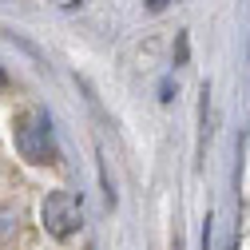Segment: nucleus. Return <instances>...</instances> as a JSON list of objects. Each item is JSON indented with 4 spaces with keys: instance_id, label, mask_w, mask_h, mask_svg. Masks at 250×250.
<instances>
[{
    "instance_id": "2",
    "label": "nucleus",
    "mask_w": 250,
    "mask_h": 250,
    "mask_svg": "<svg viewBox=\"0 0 250 250\" xmlns=\"http://www.w3.org/2000/svg\"><path fill=\"white\" fill-rule=\"evenodd\" d=\"M40 218H44V230L52 238H72L80 227H83V210H80V199L72 191H52L40 207Z\"/></svg>"
},
{
    "instance_id": "1",
    "label": "nucleus",
    "mask_w": 250,
    "mask_h": 250,
    "mask_svg": "<svg viewBox=\"0 0 250 250\" xmlns=\"http://www.w3.org/2000/svg\"><path fill=\"white\" fill-rule=\"evenodd\" d=\"M16 151L24 155L28 163H36V167H44V163L56 159V139H52V119H48V111L32 107V111H24V115L16 119Z\"/></svg>"
},
{
    "instance_id": "4",
    "label": "nucleus",
    "mask_w": 250,
    "mask_h": 250,
    "mask_svg": "<svg viewBox=\"0 0 250 250\" xmlns=\"http://www.w3.org/2000/svg\"><path fill=\"white\" fill-rule=\"evenodd\" d=\"M4 87H8V72H4V68H0V91H4Z\"/></svg>"
},
{
    "instance_id": "3",
    "label": "nucleus",
    "mask_w": 250,
    "mask_h": 250,
    "mask_svg": "<svg viewBox=\"0 0 250 250\" xmlns=\"http://www.w3.org/2000/svg\"><path fill=\"white\" fill-rule=\"evenodd\" d=\"M167 4H171V0H147V8H151V12H163Z\"/></svg>"
}]
</instances>
